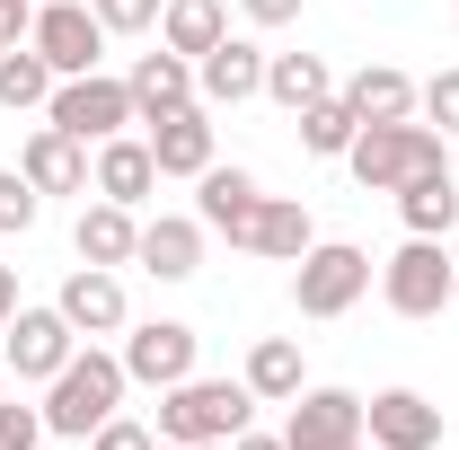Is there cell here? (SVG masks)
I'll use <instances>...</instances> for the list:
<instances>
[{"instance_id":"6da1fadb","label":"cell","mask_w":459,"mask_h":450,"mask_svg":"<svg viewBox=\"0 0 459 450\" xmlns=\"http://www.w3.org/2000/svg\"><path fill=\"white\" fill-rule=\"evenodd\" d=\"M124 353H107V344H80L71 362H62L54 380H45V433H62V442H89L107 415H124Z\"/></svg>"},{"instance_id":"7a4b0ae2","label":"cell","mask_w":459,"mask_h":450,"mask_svg":"<svg viewBox=\"0 0 459 450\" xmlns=\"http://www.w3.org/2000/svg\"><path fill=\"white\" fill-rule=\"evenodd\" d=\"M344 169H353V186L362 195H398L406 177H424V169H451V142L433 133V124H362L353 133V151H344Z\"/></svg>"},{"instance_id":"3957f363","label":"cell","mask_w":459,"mask_h":450,"mask_svg":"<svg viewBox=\"0 0 459 450\" xmlns=\"http://www.w3.org/2000/svg\"><path fill=\"white\" fill-rule=\"evenodd\" d=\"M247 415H256V397H247V380H177V389H160V442H238L247 433Z\"/></svg>"},{"instance_id":"277c9868","label":"cell","mask_w":459,"mask_h":450,"mask_svg":"<svg viewBox=\"0 0 459 450\" xmlns=\"http://www.w3.org/2000/svg\"><path fill=\"white\" fill-rule=\"evenodd\" d=\"M371 247H353V238H318L300 265H291V309L300 318H344L362 291H371Z\"/></svg>"},{"instance_id":"5b68a950","label":"cell","mask_w":459,"mask_h":450,"mask_svg":"<svg viewBox=\"0 0 459 450\" xmlns=\"http://www.w3.org/2000/svg\"><path fill=\"white\" fill-rule=\"evenodd\" d=\"M45 124L98 151V142H115V133H133L142 115H133V89H124L115 71H80V80H54V98H45Z\"/></svg>"},{"instance_id":"8992f818","label":"cell","mask_w":459,"mask_h":450,"mask_svg":"<svg viewBox=\"0 0 459 450\" xmlns=\"http://www.w3.org/2000/svg\"><path fill=\"white\" fill-rule=\"evenodd\" d=\"M27 45L54 62V80H80V71H98V62H107V18H98L89 0H36Z\"/></svg>"},{"instance_id":"52a82bcc","label":"cell","mask_w":459,"mask_h":450,"mask_svg":"<svg viewBox=\"0 0 459 450\" xmlns=\"http://www.w3.org/2000/svg\"><path fill=\"white\" fill-rule=\"evenodd\" d=\"M451 247H442V238H406L398 256H389V265H380V300H389V309H398V318H442V309H451Z\"/></svg>"},{"instance_id":"ba28073f","label":"cell","mask_w":459,"mask_h":450,"mask_svg":"<svg viewBox=\"0 0 459 450\" xmlns=\"http://www.w3.org/2000/svg\"><path fill=\"white\" fill-rule=\"evenodd\" d=\"M195 353H204V336L186 318H142V327H124V380L177 389V380H195Z\"/></svg>"},{"instance_id":"9c48e42d","label":"cell","mask_w":459,"mask_h":450,"mask_svg":"<svg viewBox=\"0 0 459 450\" xmlns=\"http://www.w3.org/2000/svg\"><path fill=\"white\" fill-rule=\"evenodd\" d=\"M0 353H9V371H18V380H54L62 362L80 353V327L62 318L54 300H45V309H27V300H18V318L0 327Z\"/></svg>"},{"instance_id":"30bf717a","label":"cell","mask_w":459,"mask_h":450,"mask_svg":"<svg viewBox=\"0 0 459 450\" xmlns=\"http://www.w3.org/2000/svg\"><path fill=\"white\" fill-rule=\"evenodd\" d=\"M54 309H62L89 344L133 327V300H124V274H115V265H71V274H62V291H54Z\"/></svg>"},{"instance_id":"8fae6325","label":"cell","mask_w":459,"mask_h":450,"mask_svg":"<svg viewBox=\"0 0 459 450\" xmlns=\"http://www.w3.org/2000/svg\"><path fill=\"white\" fill-rule=\"evenodd\" d=\"M362 442L380 450H442V406L424 389H380L362 397Z\"/></svg>"},{"instance_id":"7c38bea8","label":"cell","mask_w":459,"mask_h":450,"mask_svg":"<svg viewBox=\"0 0 459 450\" xmlns=\"http://www.w3.org/2000/svg\"><path fill=\"white\" fill-rule=\"evenodd\" d=\"M283 442L291 450H353L362 442V397L353 389H300L283 415Z\"/></svg>"},{"instance_id":"4fadbf2b","label":"cell","mask_w":459,"mask_h":450,"mask_svg":"<svg viewBox=\"0 0 459 450\" xmlns=\"http://www.w3.org/2000/svg\"><path fill=\"white\" fill-rule=\"evenodd\" d=\"M195 98H204V107H247V98H265V45H256V36H221L212 54L195 62Z\"/></svg>"},{"instance_id":"5bb4252c","label":"cell","mask_w":459,"mask_h":450,"mask_svg":"<svg viewBox=\"0 0 459 450\" xmlns=\"http://www.w3.org/2000/svg\"><path fill=\"white\" fill-rule=\"evenodd\" d=\"M195 186H204V195H195V221L212 229V238H230V247H247V229H256V203H265V186H256L247 169H221V160L195 177Z\"/></svg>"},{"instance_id":"9a60e30c","label":"cell","mask_w":459,"mask_h":450,"mask_svg":"<svg viewBox=\"0 0 459 450\" xmlns=\"http://www.w3.org/2000/svg\"><path fill=\"white\" fill-rule=\"evenodd\" d=\"M151 186H160V160H151V142L142 133H115L89 151V195H107V203H151Z\"/></svg>"},{"instance_id":"2e32d148","label":"cell","mask_w":459,"mask_h":450,"mask_svg":"<svg viewBox=\"0 0 459 450\" xmlns=\"http://www.w3.org/2000/svg\"><path fill=\"white\" fill-rule=\"evenodd\" d=\"M204 238H212V229L195 221V212H160V221H142L133 265L160 274V282H195V274H204Z\"/></svg>"},{"instance_id":"e0dca14e","label":"cell","mask_w":459,"mask_h":450,"mask_svg":"<svg viewBox=\"0 0 459 450\" xmlns=\"http://www.w3.org/2000/svg\"><path fill=\"white\" fill-rule=\"evenodd\" d=\"M18 177L36 186V195H89V142H71L54 124H36L27 142H18Z\"/></svg>"},{"instance_id":"ac0fdd59","label":"cell","mask_w":459,"mask_h":450,"mask_svg":"<svg viewBox=\"0 0 459 450\" xmlns=\"http://www.w3.org/2000/svg\"><path fill=\"white\" fill-rule=\"evenodd\" d=\"M142 142H151L160 177H204V169H212V107L195 98V107L160 115V124H142Z\"/></svg>"},{"instance_id":"d6986e66","label":"cell","mask_w":459,"mask_h":450,"mask_svg":"<svg viewBox=\"0 0 459 450\" xmlns=\"http://www.w3.org/2000/svg\"><path fill=\"white\" fill-rule=\"evenodd\" d=\"M124 89H133V115L142 124H160V115H177V107H195V62L186 54H133V71H124Z\"/></svg>"},{"instance_id":"ffe728a7","label":"cell","mask_w":459,"mask_h":450,"mask_svg":"<svg viewBox=\"0 0 459 450\" xmlns=\"http://www.w3.org/2000/svg\"><path fill=\"white\" fill-rule=\"evenodd\" d=\"M309 247H318V221H309V203H300V195H265V203H256V229H247V256L300 265Z\"/></svg>"},{"instance_id":"44dd1931","label":"cell","mask_w":459,"mask_h":450,"mask_svg":"<svg viewBox=\"0 0 459 450\" xmlns=\"http://www.w3.org/2000/svg\"><path fill=\"white\" fill-rule=\"evenodd\" d=\"M71 247H80V265H133V247H142V221H133V203H80V221H71Z\"/></svg>"},{"instance_id":"7402d4cb","label":"cell","mask_w":459,"mask_h":450,"mask_svg":"<svg viewBox=\"0 0 459 450\" xmlns=\"http://www.w3.org/2000/svg\"><path fill=\"white\" fill-rule=\"evenodd\" d=\"M238 380H247V397H256V406H291V397L309 389L300 336H256V344H247V371H238Z\"/></svg>"},{"instance_id":"603a6c76","label":"cell","mask_w":459,"mask_h":450,"mask_svg":"<svg viewBox=\"0 0 459 450\" xmlns=\"http://www.w3.org/2000/svg\"><path fill=\"white\" fill-rule=\"evenodd\" d=\"M415 89H424V80H406L398 62H362L336 98L362 115V124H406V115H415Z\"/></svg>"},{"instance_id":"cb8c5ba5","label":"cell","mask_w":459,"mask_h":450,"mask_svg":"<svg viewBox=\"0 0 459 450\" xmlns=\"http://www.w3.org/2000/svg\"><path fill=\"white\" fill-rule=\"evenodd\" d=\"M398 221H406V238H451V229H459V177L451 169L406 177V186H398Z\"/></svg>"},{"instance_id":"d4e9b609","label":"cell","mask_w":459,"mask_h":450,"mask_svg":"<svg viewBox=\"0 0 459 450\" xmlns=\"http://www.w3.org/2000/svg\"><path fill=\"white\" fill-rule=\"evenodd\" d=\"M221 36H230V0H169L160 9V45L186 54V62H204Z\"/></svg>"},{"instance_id":"484cf974","label":"cell","mask_w":459,"mask_h":450,"mask_svg":"<svg viewBox=\"0 0 459 450\" xmlns=\"http://www.w3.org/2000/svg\"><path fill=\"white\" fill-rule=\"evenodd\" d=\"M265 98L283 115H300V107H318V98H336V71L318 54H265Z\"/></svg>"},{"instance_id":"4316f807","label":"cell","mask_w":459,"mask_h":450,"mask_svg":"<svg viewBox=\"0 0 459 450\" xmlns=\"http://www.w3.org/2000/svg\"><path fill=\"white\" fill-rule=\"evenodd\" d=\"M45 98H54V62L36 54V45H9V54H0V107L9 115H45Z\"/></svg>"},{"instance_id":"83f0119b","label":"cell","mask_w":459,"mask_h":450,"mask_svg":"<svg viewBox=\"0 0 459 450\" xmlns=\"http://www.w3.org/2000/svg\"><path fill=\"white\" fill-rule=\"evenodd\" d=\"M291 124H300V151H309V160H344L353 133H362V115L344 107V98H318V107H300Z\"/></svg>"},{"instance_id":"f1b7e54d","label":"cell","mask_w":459,"mask_h":450,"mask_svg":"<svg viewBox=\"0 0 459 450\" xmlns=\"http://www.w3.org/2000/svg\"><path fill=\"white\" fill-rule=\"evenodd\" d=\"M415 115L442 124V142H459V62H451V71H433V80L415 89Z\"/></svg>"},{"instance_id":"f546056e","label":"cell","mask_w":459,"mask_h":450,"mask_svg":"<svg viewBox=\"0 0 459 450\" xmlns=\"http://www.w3.org/2000/svg\"><path fill=\"white\" fill-rule=\"evenodd\" d=\"M36 212H45V195H36L18 169H0V238H27V229H36Z\"/></svg>"},{"instance_id":"4dcf8cb0","label":"cell","mask_w":459,"mask_h":450,"mask_svg":"<svg viewBox=\"0 0 459 450\" xmlns=\"http://www.w3.org/2000/svg\"><path fill=\"white\" fill-rule=\"evenodd\" d=\"M89 9H98V18H107V36H151V27H160V9H169V0H89Z\"/></svg>"},{"instance_id":"1f68e13d","label":"cell","mask_w":459,"mask_h":450,"mask_svg":"<svg viewBox=\"0 0 459 450\" xmlns=\"http://www.w3.org/2000/svg\"><path fill=\"white\" fill-rule=\"evenodd\" d=\"M0 450H45V406L0 397Z\"/></svg>"},{"instance_id":"d6a6232c","label":"cell","mask_w":459,"mask_h":450,"mask_svg":"<svg viewBox=\"0 0 459 450\" xmlns=\"http://www.w3.org/2000/svg\"><path fill=\"white\" fill-rule=\"evenodd\" d=\"M89 450H160V433H151V424H133V415H107V424L89 433Z\"/></svg>"},{"instance_id":"836d02e7","label":"cell","mask_w":459,"mask_h":450,"mask_svg":"<svg viewBox=\"0 0 459 450\" xmlns=\"http://www.w3.org/2000/svg\"><path fill=\"white\" fill-rule=\"evenodd\" d=\"M27 27H36V0H0V54L27 45Z\"/></svg>"},{"instance_id":"e575fe53","label":"cell","mask_w":459,"mask_h":450,"mask_svg":"<svg viewBox=\"0 0 459 450\" xmlns=\"http://www.w3.org/2000/svg\"><path fill=\"white\" fill-rule=\"evenodd\" d=\"M238 18H247V27H291L300 0H238Z\"/></svg>"},{"instance_id":"d590c367","label":"cell","mask_w":459,"mask_h":450,"mask_svg":"<svg viewBox=\"0 0 459 450\" xmlns=\"http://www.w3.org/2000/svg\"><path fill=\"white\" fill-rule=\"evenodd\" d=\"M9 318H18V274L0 265V327H9Z\"/></svg>"},{"instance_id":"8d00e7d4","label":"cell","mask_w":459,"mask_h":450,"mask_svg":"<svg viewBox=\"0 0 459 450\" xmlns=\"http://www.w3.org/2000/svg\"><path fill=\"white\" fill-rule=\"evenodd\" d=\"M230 450H291V442H283V433H238Z\"/></svg>"},{"instance_id":"74e56055","label":"cell","mask_w":459,"mask_h":450,"mask_svg":"<svg viewBox=\"0 0 459 450\" xmlns=\"http://www.w3.org/2000/svg\"><path fill=\"white\" fill-rule=\"evenodd\" d=\"M160 450H221V442H160Z\"/></svg>"},{"instance_id":"f35d334b","label":"cell","mask_w":459,"mask_h":450,"mask_svg":"<svg viewBox=\"0 0 459 450\" xmlns=\"http://www.w3.org/2000/svg\"><path fill=\"white\" fill-rule=\"evenodd\" d=\"M451 309H459V274H451Z\"/></svg>"},{"instance_id":"ab89813d","label":"cell","mask_w":459,"mask_h":450,"mask_svg":"<svg viewBox=\"0 0 459 450\" xmlns=\"http://www.w3.org/2000/svg\"><path fill=\"white\" fill-rule=\"evenodd\" d=\"M353 450H380V442H353Z\"/></svg>"}]
</instances>
